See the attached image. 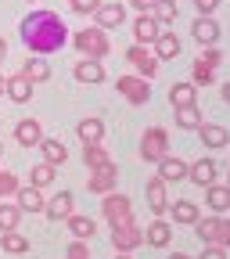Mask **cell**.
<instances>
[{
    "label": "cell",
    "instance_id": "cell-37",
    "mask_svg": "<svg viewBox=\"0 0 230 259\" xmlns=\"http://www.w3.org/2000/svg\"><path fill=\"white\" fill-rule=\"evenodd\" d=\"M32 187H47V184H54V166H51V162H40V166H32Z\"/></svg>",
    "mask_w": 230,
    "mask_h": 259
},
{
    "label": "cell",
    "instance_id": "cell-10",
    "mask_svg": "<svg viewBox=\"0 0 230 259\" xmlns=\"http://www.w3.org/2000/svg\"><path fill=\"white\" fill-rule=\"evenodd\" d=\"M112 245L115 252H133L144 245V231L137 223H122V227H112Z\"/></svg>",
    "mask_w": 230,
    "mask_h": 259
},
{
    "label": "cell",
    "instance_id": "cell-44",
    "mask_svg": "<svg viewBox=\"0 0 230 259\" xmlns=\"http://www.w3.org/2000/svg\"><path fill=\"white\" fill-rule=\"evenodd\" d=\"M223 101L230 105V83H223Z\"/></svg>",
    "mask_w": 230,
    "mask_h": 259
},
{
    "label": "cell",
    "instance_id": "cell-28",
    "mask_svg": "<svg viewBox=\"0 0 230 259\" xmlns=\"http://www.w3.org/2000/svg\"><path fill=\"white\" fill-rule=\"evenodd\" d=\"M198 137H202L205 148H226V144H230V134H226L219 122H202V126H198Z\"/></svg>",
    "mask_w": 230,
    "mask_h": 259
},
{
    "label": "cell",
    "instance_id": "cell-7",
    "mask_svg": "<svg viewBox=\"0 0 230 259\" xmlns=\"http://www.w3.org/2000/svg\"><path fill=\"white\" fill-rule=\"evenodd\" d=\"M115 90L126 97L129 105H148L151 101V79H144V76H119Z\"/></svg>",
    "mask_w": 230,
    "mask_h": 259
},
{
    "label": "cell",
    "instance_id": "cell-34",
    "mask_svg": "<svg viewBox=\"0 0 230 259\" xmlns=\"http://www.w3.org/2000/svg\"><path fill=\"white\" fill-rule=\"evenodd\" d=\"M176 126H180V130H198V126H202L198 105H183V108H176Z\"/></svg>",
    "mask_w": 230,
    "mask_h": 259
},
{
    "label": "cell",
    "instance_id": "cell-30",
    "mask_svg": "<svg viewBox=\"0 0 230 259\" xmlns=\"http://www.w3.org/2000/svg\"><path fill=\"white\" fill-rule=\"evenodd\" d=\"M169 105H173V108L198 105V87H194V83H173V87H169Z\"/></svg>",
    "mask_w": 230,
    "mask_h": 259
},
{
    "label": "cell",
    "instance_id": "cell-9",
    "mask_svg": "<svg viewBox=\"0 0 230 259\" xmlns=\"http://www.w3.org/2000/svg\"><path fill=\"white\" fill-rule=\"evenodd\" d=\"M126 61L133 65V69H137V76H144V79H155V76H158V69H162V61H158V58H155L148 47H137V44L126 51Z\"/></svg>",
    "mask_w": 230,
    "mask_h": 259
},
{
    "label": "cell",
    "instance_id": "cell-11",
    "mask_svg": "<svg viewBox=\"0 0 230 259\" xmlns=\"http://www.w3.org/2000/svg\"><path fill=\"white\" fill-rule=\"evenodd\" d=\"M144 194H148V209L155 216H166L169 212V194H166V180H162V177H151L144 184Z\"/></svg>",
    "mask_w": 230,
    "mask_h": 259
},
{
    "label": "cell",
    "instance_id": "cell-33",
    "mask_svg": "<svg viewBox=\"0 0 230 259\" xmlns=\"http://www.w3.org/2000/svg\"><path fill=\"white\" fill-rule=\"evenodd\" d=\"M0 248L8 255H22V252H29V238L18 231H8V234H0Z\"/></svg>",
    "mask_w": 230,
    "mask_h": 259
},
{
    "label": "cell",
    "instance_id": "cell-47",
    "mask_svg": "<svg viewBox=\"0 0 230 259\" xmlns=\"http://www.w3.org/2000/svg\"><path fill=\"white\" fill-rule=\"evenodd\" d=\"M115 259H129V252H119V255H115Z\"/></svg>",
    "mask_w": 230,
    "mask_h": 259
},
{
    "label": "cell",
    "instance_id": "cell-29",
    "mask_svg": "<svg viewBox=\"0 0 230 259\" xmlns=\"http://www.w3.org/2000/svg\"><path fill=\"white\" fill-rule=\"evenodd\" d=\"M180 54V36L176 32H158L155 36V58L158 61H173Z\"/></svg>",
    "mask_w": 230,
    "mask_h": 259
},
{
    "label": "cell",
    "instance_id": "cell-48",
    "mask_svg": "<svg viewBox=\"0 0 230 259\" xmlns=\"http://www.w3.org/2000/svg\"><path fill=\"white\" fill-rule=\"evenodd\" d=\"M0 97H4V76H0Z\"/></svg>",
    "mask_w": 230,
    "mask_h": 259
},
{
    "label": "cell",
    "instance_id": "cell-18",
    "mask_svg": "<svg viewBox=\"0 0 230 259\" xmlns=\"http://www.w3.org/2000/svg\"><path fill=\"white\" fill-rule=\"evenodd\" d=\"M15 205H18L22 212H43L47 202H43L40 187H32V184H29V187H18V191H15Z\"/></svg>",
    "mask_w": 230,
    "mask_h": 259
},
{
    "label": "cell",
    "instance_id": "cell-19",
    "mask_svg": "<svg viewBox=\"0 0 230 259\" xmlns=\"http://www.w3.org/2000/svg\"><path fill=\"white\" fill-rule=\"evenodd\" d=\"M205 205H209L216 216L230 212V187H226V184H209V187H205Z\"/></svg>",
    "mask_w": 230,
    "mask_h": 259
},
{
    "label": "cell",
    "instance_id": "cell-20",
    "mask_svg": "<svg viewBox=\"0 0 230 259\" xmlns=\"http://www.w3.org/2000/svg\"><path fill=\"white\" fill-rule=\"evenodd\" d=\"M4 94L11 97L15 105H29V101H32V83H29L25 76H8V79H4Z\"/></svg>",
    "mask_w": 230,
    "mask_h": 259
},
{
    "label": "cell",
    "instance_id": "cell-2",
    "mask_svg": "<svg viewBox=\"0 0 230 259\" xmlns=\"http://www.w3.org/2000/svg\"><path fill=\"white\" fill-rule=\"evenodd\" d=\"M72 44H76V51H79L83 58H94V61L108 58V51H112L108 32H105L101 25H86V29H79L76 36H72Z\"/></svg>",
    "mask_w": 230,
    "mask_h": 259
},
{
    "label": "cell",
    "instance_id": "cell-3",
    "mask_svg": "<svg viewBox=\"0 0 230 259\" xmlns=\"http://www.w3.org/2000/svg\"><path fill=\"white\" fill-rule=\"evenodd\" d=\"M194 234L202 238V245H216V248H230V220L226 216H198L194 220Z\"/></svg>",
    "mask_w": 230,
    "mask_h": 259
},
{
    "label": "cell",
    "instance_id": "cell-38",
    "mask_svg": "<svg viewBox=\"0 0 230 259\" xmlns=\"http://www.w3.org/2000/svg\"><path fill=\"white\" fill-rule=\"evenodd\" d=\"M22 184H18V177L15 173H8V169H0V202L8 198V194H15Z\"/></svg>",
    "mask_w": 230,
    "mask_h": 259
},
{
    "label": "cell",
    "instance_id": "cell-41",
    "mask_svg": "<svg viewBox=\"0 0 230 259\" xmlns=\"http://www.w3.org/2000/svg\"><path fill=\"white\" fill-rule=\"evenodd\" d=\"M198 259H226V248H216V245H202V255Z\"/></svg>",
    "mask_w": 230,
    "mask_h": 259
},
{
    "label": "cell",
    "instance_id": "cell-12",
    "mask_svg": "<svg viewBox=\"0 0 230 259\" xmlns=\"http://www.w3.org/2000/svg\"><path fill=\"white\" fill-rule=\"evenodd\" d=\"M72 205H76L72 191H58L54 198L43 205V216H47L51 223H61V220H69V216H72Z\"/></svg>",
    "mask_w": 230,
    "mask_h": 259
},
{
    "label": "cell",
    "instance_id": "cell-51",
    "mask_svg": "<svg viewBox=\"0 0 230 259\" xmlns=\"http://www.w3.org/2000/svg\"><path fill=\"white\" fill-rule=\"evenodd\" d=\"M32 4H36V0H32Z\"/></svg>",
    "mask_w": 230,
    "mask_h": 259
},
{
    "label": "cell",
    "instance_id": "cell-17",
    "mask_svg": "<svg viewBox=\"0 0 230 259\" xmlns=\"http://www.w3.org/2000/svg\"><path fill=\"white\" fill-rule=\"evenodd\" d=\"M18 76H25L32 87H36V83H47V79H51V65H47L40 54H29V58L22 61V72H18Z\"/></svg>",
    "mask_w": 230,
    "mask_h": 259
},
{
    "label": "cell",
    "instance_id": "cell-26",
    "mask_svg": "<svg viewBox=\"0 0 230 259\" xmlns=\"http://www.w3.org/2000/svg\"><path fill=\"white\" fill-rule=\"evenodd\" d=\"M158 177L166 180V184H176V180H187V162L176 158V155H166L158 162Z\"/></svg>",
    "mask_w": 230,
    "mask_h": 259
},
{
    "label": "cell",
    "instance_id": "cell-5",
    "mask_svg": "<svg viewBox=\"0 0 230 259\" xmlns=\"http://www.w3.org/2000/svg\"><path fill=\"white\" fill-rule=\"evenodd\" d=\"M166 155H169V130H162V126L144 130V137H141V158L144 162H162Z\"/></svg>",
    "mask_w": 230,
    "mask_h": 259
},
{
    "label": "cell",
    "instance_id": "cell-14",
    "mask_svg": "<svg viewBox=\"0 0 230 259\" xmlns=\"http://www.w3.org/2000/svg\"><path fill=\"white\" fill-rule=\"evenodd\" d=\"M187 180L198 184V187L216 184V162H212V158H194V162H187Z\"/></svg>",
    "mask_w": 230,
    "mask_h": 259
},
{
    "label": "cell",
    "instance_id": "cell-25",
    "mask_svg": "<svg viewBox=\"0 0 230 259\" xmlns=\"http://www.w3.org/2000/svg\"><path fill=\"white\" fill-rule=\"evenodd\" d=\"M72 76H76L79 83H105V65L94 61V58H83V61H76Z\"/></svg>",
    "mask_w": 230,
    "mask_h": 259
},
{
    "label": "cell",
    "instance_id": "cell-23",
    "mask_svg": "<svg viewBox=\"0 0 230 259\" xmlns=\"http://www.w3.org/2000/svg\"><path fill=\"white\" fill-rule=\"evenodd\" d=\"M144 241L151 245V248H166L169 241H173V223H166V220H155L151 227H148V231H144Z\"/></svg>",
    "mask_w": 230,
    "mask_h": 259
},
{
    "label": "cell",
    "instance_id": "cell-45",
    "mask_svg": "<svg viewBox=\"0 0 230 259\" xmlns=\"http://www.w3.org/2000/svg\"><path fill=\"white\" fill-rule=\"evenodd\" d=\"M4 54H8V44H4V36H0V61H4Z\"/></svg>",
    "mask_w": 230,
    "mask_h": 259
},
{
    "label": "cell",
    "instance_id": "cell-32",
    "mask_svg": "<svg viewBox=\"0 0 230 259\" xmlns=\"http://www.w3.org/2000/svg\"><path fill=\"white\" fill-rule=\"evenodd\" d=\"M151 15L158 18V25H173L180 18V4H176V0H155Z\"/></svg>",
    "mask_w": 230,
    "mask_h": 259
},
{
    "label": "cell",
    "instance_id": "cell-46",
    "mask_svg": "<svg viewBox=\"0 0 230 259\" xmlns=\"http://www.w3.org/2000/svg\"><path fill=\"white\" fill-rule=\"evenodd\" d=\"M169 259H191V255H183V252H176V255H169Z\"/></svg>",
    "mask_w": 230,
    "mask_h": 259
},
{
    "label": "cell",
    "instance_id": "cell-24",
    "mask_svg": "<svg viewBox=\"0 0 230 259\" xmlns=\"http://www.w3.org/2000/svg\"><path fill=\"white\" fill-rule=\"evenodd\" d=\"M40 151H43V162H51V166L58 169V166H65V162H69V148H65L58 137H43L40 144H36Z\"/></svg>",
    "mask_w": 230,
    "mask_h": 259
},
{
    "label": "cell",
    "instance_id": "cell-36",
    "mask_svg": "<svg viewBox=\"0 0 230 259\" xmlns=\"http://www.w3.org/2000/svg\"><path fill=\"white\" fill-rule=\"evenodd\" d=\"M18 220H22V209L18 205H0V234L18 231Z\"/></svg>",
    "mask_w": 230,
    "mask_h": 259
},
{
    "label": "cell",
    "instance_id": "cell-8",
    "mask_svg": "<svg viewBox=\"0 0 230 259\" xmlns=\"http://www.w3.org/2000/svg\"><path fill=\"white\" fill-rule=\"evenodd\" d=\"M115 184H119V166L115 162H108V166H97V169H90V177H86V187H90V194H105L108 191H115Z\"/></svg>",
    "mask_w": 230,
    "mask_h": 259
},
{
    "label": "cell",
    "instance_id": "cell-43",
    "mask_svg": "<svg viewBox=\"0 0 230 259\" xmlns=\"http://www.w3.org/2000/svg\"><path fill=\"white\" fill-rule=\"evenodd\" d=\"M129 4H133L141 15H151V8H155V0H129Z\"/></svg>",
    "mask_w": 230,
    "mask_h": 259
},
{
    "label": "cell",
    "instance_id": "cell-40",
    "mask_svg": "<svg viewBox=\"0 0 230 259\" xmlns=\"http://www.w3.org/2000/svg\"><path fill=\"white\" fill-rule=\"evenodd\" d=\"M65 259H90V248H86V241H72L69 248H65Z\"/></svg>",
    "mask_w": 230,
    "mask_h": 259
},
{
    "label": "cell",
    "instance_id": "cell-1",
    "mask_svg": "<svg viewBox=\"0 0 230 259\" xmlns=\"http://www.w3.org/2000/svg\"><path fill=\"white\" fill-rule=\"evenodd\" d=\"M18 32H22V44L29 47V54H58L65 44H69V25L61 22V15L47 11V8H36L29 11L22 22H18Z\"/></svg>",
    "mask_w": 230,
    "mask_h": 259
},
{
    "label": "cell",
    "instance_id": "cell-50",
    "mask_svg": "<svg viewBox=\"0 0 230 259\" xmlns=\"http://www.w3.org/2000/svg\"><path fill=\"white\" fill-rule=\"evenodd\" d=\"M226 187H230V177H226Z\"/></svg>",
    "mask_w": 230,
    "mask_h": 259
},
{
    "label": "cell",
    "instance_id": "cell-39",
    "mask_svg": "<svg viewBox=\"0 0 230 259\" xmlns=\"http://www.w3.org/2000/svg\"><path fill=\"white\" fill-rule=\"evenodd\" d=\"M69 4H72V11H76V15H94L97 8L105 4V0H69Z\"/></svg>",
    "mask_w": 230,
    "mask_h": 259
},
{
    "label": "cell",
    "instance_id": "cell-15",
    "mask_svg": "<svg viewBox=\"0 0 230 259\" xmlns=\"http://www.w3.org/2000/svg\"><path fill=\"white\" fill-rule=\"evenodd\" d=\"M191 32H194V40H198L202 47H216V40H219V25H216L212 15H198L194 25H191Z\"/></svg>",
    "mask_w": 230,
    "mask_h": 259
},
{
    "label": "cell",
    "instance_id": "cell-4",
    "mask_svg": "<svg viewBox=\"0 0 230 259\" xmlns=\"http://www.w3.org/2000/svg\"><path fill=\"white\" fill-rule=\"evenodd\" d=\"M219 61H223V54H219L216 47H205L198 58H194V65H191V83H194V87H209V83L216 79Z\"/></svg>",
    "mask_w": 230,
    "mask_h": 259
},
{
    "label": "cell",
    "instance_id": "cell-49",
    "mask_svg": "<svg viewBox=\"0 0 230 259\" xmlns=\"http://www.w3.org/2000/svg\"><path fill=\"white\" fill-rule=\"evenodd\" d=\"M0 158H4V144H0Z\"/></svg>",
    "mask_w": 230,
    "mask_h": 259
},
{
    "label": "cell",
    "instance_id": "cell-21",
    "mask_svg": "<svg viewBox=\"0 0 230 259\" xmlns=\"http://www.w3.org/2000/svg\"><path fill=\"white\" fill-rule=\"evenodd\" d=\"M94 18H97V25L108 32V29H119L126 22V8L122 4H101V8L94 11Z\"/></svg>",
    "mask_w": 230,
    "mask_h": 259
},
{
    "label": "cell",
    "instance_id": "cell-13",
    "mask_svg": "<svg viewBox=\"0 0 230 259\" xmlns=\"http://www.w3.org/2000/svg\"><path fill=\"white\" fill-rule=\"evenodd\" d=\"M15 141H18L22 148H36V144L43 141L40 119H18V122H15Z\"/></svg>",
    "mask_w": 230,
    "mask_h": 259
},
{
    "label": "cell",
    "instance_id": "cell-42",
    "mask_svg": "<svg viewBox=\"0 0 230 259\" xmlns=\"http://www.w3.org/2000/svg\"><path fill=\"white\" fill-rule=\"evenodd\" d=\"M223 4V0H194V8H198V15H212L216 8Z\"/></svg>",
    "mask_w": 230,
    "mask_h": 259
},
{
    "label": "cell",
    "instance_id": "cell-35",
    "mask_svg": "<svg viewBox=\"0 0 230 259\" xmlns=\"http://www.w3.org/2000/svg\"><path fill=\"white\" fill-rule=\"evenodd\" d=\"M83 158H86V166H90V169L108 166V162H112V155H108L101 144H83Z\"/></svg>",
    "mask_w": 230,
    "mask_h": 259
},
{
    "label": "cell",
    "instance_id": "cell-22",
    "mask_svg": "<svg viewBox=\"0 0 230 259\" xmlns=\"http://www.w3.org/2000/svg\"><path fill=\"white\" fill-rule=\"evenodd\" d=\"M76 134H79L83 144H101V141H105V122L97 119V115H86V119H79Z\"/></svg>",
    "mask_w": 230,
    "mask_h": 259
},
{
    "label": "cell",
    "instance_id": "cell-27",
    "mask_svg": "<svg viewBox=\"0 0 230 259\" xmlns=\"http://www.w3.org/2000/svg\"><path fill=\"white\" fill-rule=\"evenodd\" d=\"M169 216L173 223H183V227H194V220L202 216V209L194 205L191 198H180V202H169Z\"/></svg>",
    "mask_w": 230,
    "mask_h": 259
},
{
    "label": "cell",
    "instance_id": "cell-31",
    "mask_svg": "<svg viewBox=\"0 0 230 259\" xmlns=\"http://www.w3.org/2000/svg\"><path fill=\"white\" fill-rule=\"evenodd\" d=\"M65 223H69V231H72V238H79V241H90L94 234H97V223L90 220V216H69V220H65Z\"/></svg>",
    "mask_w": 230,
    "mask_h": 259
},
{
    "label": "cell",
    "instance_id": "cell-16",
    "mask_svg": "<svg viewBox=\"0 0 230 259\" xmlns=\"http://www.w3.org/2000/svg\"><path fill=\"white\" fill-rule=\"evenodd\" d=\"M158 32H162V25H158V18H155V15H137V22H133V40H137V47L155 44Z\"/></svg>",
    "mask_w": 230,
    "mask_h": 259
},
{
    "label": "cell",
    "instance_id": "cell-6",
    "mask_svg": "<svg viewBox=\"0 0 230 259\" xmlns=\"http://www.w3.org/2000/svg\"><path fill=\"white\" fill-rule=\"evenodd\" d=\"M101 212H105L108 227L133 223V202H129L126 194H115V191H108V194H105V202H101Z\"/></svg>",
    "mask_w": 230,
    "mask_h": 259
}]
</instances>
